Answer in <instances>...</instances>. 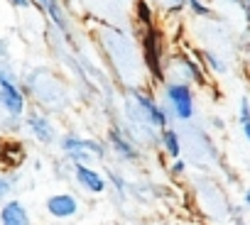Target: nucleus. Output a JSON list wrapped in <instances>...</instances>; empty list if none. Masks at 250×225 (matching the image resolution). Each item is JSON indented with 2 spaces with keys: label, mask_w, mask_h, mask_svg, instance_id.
<instances>
[{
  "label": "nucleus",
  "mask_w": 250,
  "mask_h": 225,
  "mask_svg": "<svg viewBox=\"0 0 250 225\" xmlns=\"http://www.w3.org/2000/svg\"><path fill=\"white\" fill-rule=\"evenodd\" d=\"M0 110L8 118H25L27 112V93L15 71L0 61Z\"/></svg>",
  "instance_id": "f257e3e1"
},
{
  "label": "nucleus",
  "mask_w": 250,
  "mask_h": 225,
  "mask_svg": "<svg viewBox=\"0 0 250 225\" xmlns=\"http://www.w3.org/2000/svg\"><path fill=\"white\" fill-rule=\"evenodd\" d=\"M165 100L169 105L172 118L177 120H191L196 112V103H194V91L191 83L184 81H165Z\"/></svg>",
  "instance_id": "f03ea898"
},
{
  "label": "nucleus",
  "mask_w": 250,
  "mask_h": 225,
  "mask_svg": "<svg viewBox=\"0 0 250 225\" xmlns=\"http://www.w3.org/2000/svg\"><path fill=\"white\" fill-rule=\"evenodd\" d=\"M59 147H62L64 157L71 159L74 164H91L93 159L105 157V150H103L101 142L88 140V137H81V135H76V132L64 135L62 142H59Z\"/></svg>",
  "instance_id": "7ed1b4c3"
},
{
  "label": "nucleus",
  "mask_w": 250,
  "mask_h": 225,
  "mask_svg": "<svg viewBox=\"0 0 250 225\" xmlns=\"http://www.w3.org/2000/svg\"><path fill=\"white\" fill-rule=\"evenodd\" d=\"M143 56H145L150 74L165 81V37L157 27L143 30Z\"/></svg>",
  "instance_id": "20e7f679"
},
{
  "label": "nucleus",
  "mask_w": 250,
  "mask_h": 225,
  "mask_svg": "<svg viewBox=\"0 0 250 225\" xmlns=\"http://www.w3.org/2000/svg\"><path fill=\"white\" fill-rule=\"evenodd\" d=\"M133 98H135V105H138V108H135L138 115H140L150 128H160V130L169 128V108L160 105L152 95L140 93V91H133Z\"/></svg>",
  "instance_id": "39448f33"
},
{
  "label": "nucleus",
  "mask_w": 250,
  "mask_h": 225,
  "mask_svg": "<svg viewBox=\"0 0 250 225\" xmlns=\"http://www.w3.org/2000/svg\"><path fill=\"white\" fill-rule=\"evenodd\" d=\"M22 123H25V130L40 145H52L57 140V128H54V123H52V118L47 115V112H42V110H27Z\"/></svg>",
  "instance_id": "423d86ee"
},
{
  "label": "nucleus",
  "mask_w": 250,
  "mask_h": 225,
  "mask_svg": "<svg viewBox=\"0 0 250 225\" xmlns=\"http://www.w3.org/2000/svg\"><path fill=\"white\" fill-rule=\"evenodd\" d=\"M44 210L54 218V220H69L79 213V198L74 193H52L44 203Z\"/></svg>",
  "instance_id": "0eeeda50"
},
{
  "label": "nucleus",
  "mask_w": 250,
  "mask_h": 225,
  "mask_svg": "<svg viewBox=\"0 0 250 225\" xmlns=\"http://www.w3.org/2000/svg\"><path fill=\"white\" fill-rule=\"evenodd\" d=\"M74 179H76V184L83 188V191H88V193H103L105 191V176L98 171V169H93L91 164H74Z\"/></svg>",
  "instance_id": "6e6552de"
},
{
  "label": "nucleus",
  "mask_w": 250,
  "mask_h": 225,
  "mask_svg": "<svg viewBox=\"0 0 250 225\" xmlns=\"http://www.w3.org/2000/svg\"><path fill=\"white\" fill-rule=\"evenodd\" d=\"M0 225H32L27 206L18 198H8L5 203H0Z\"/></svg>",
  "instance_id": "1a4fd4ad"
},
{
  "label": "nucleus",
  "mask_w": 250,
  "mask_h": 225,
  "mask_svg": "<svg viewBox=\"0 0 250 225\" xmlns=\"http://www.w3.org/2000/svg\"><path fill=\"white\" fill-rule=\"evenodd\" d=\"M108 140H110V147H113V152H115L118 157H123V159H138V157H140V152H138L133 137L125 132V130L113 128V130L108 132Z\"/></svg>",
  "instance_id": "9d476101"
},
{
  "label": "nucleus",
  "mask_w": 250,
  "mask_h": 225,
  "mask_svg": "<svg viewBox=\"0 0 250 225\" xmlns=\"http://www.w3.org/2000/svg\"><path fill=\"white\" fill-rule=\"evenodd\" d=\"M32 5H37V8L49 18V22H52L57 30H62L64 35H69V18H66V13H64V8H62L59 0H32Z\"/></svg>",
  "instance_id": "9b49d317"
},
{
  "label": "nucleus",
  "mask_w": 250,
  "mask_h": 225,
  "mask_svg": "<svg viewBox=\"0 0 250 225\" xmlns=\"http://www.w3.org/2000/svg\"><path fill=\"white\" fill-rule=\"evenodd\" d=\"M174 64H177V69L182 71V76H184L182 81H184V83H191V86L196 83V86H199V83L206 81V71H204V66L196 64V61H191V56L182 54Z\"/></svg>",
  "instance_id": "f8f14e48"
},
{
  "label": "nucleus",
  "mask_w": 250,
  "mask_h": 225,
  "mask_svg": "<svg viewBox=\"0 0 250 225\" xmlns=\"http://www.w3.org/2000/svg\"><path fill=\"white\" fill-rule=\"evenodd\" d=\"M133 18L143 30H152L155 27V10L150 0H135L133 3Z\"/></svg>",
  "instance_id": "ddd939ff"
},
{
  "label": "nucleus",
  "mask_w": 250,
  "mask_h": 225,
  "mask_svg": "<svg viewBox=\"0 0 250 225\" xmlns=\"http://www.w3.org/2000/svg\"><path fill=\"white\" fill-rule=\"evenodd\" d=\"M160 142H162V150L169 159H179L182 154V140H179V132L174 128H165L162 135H160Z\"/></svg>",
  "instance_id": "4468645a"
},
{
  "label": "nucleus",
  "mask_w": 250,
  "mask_h": 225,
  "mask_svg": "<svg viewBox=\"0 0 250 225\" xmlns=\"http://www.w3.org/2000/svg\"><path fill=\"white\" fill-rule=\"evenodd\" d=\"M238 120H240V128H243V135H245V140L250 142V100H248V98H243V100H240Z\"/></svg>",
  "instance_id": "2eb2a0df"
},
{
  "label": "nucleus",
  "mask_w": 250,
  "mask_h": 225,
  "mask_svg": "<svg viewBox=\"0 0 250 225\" xmlns=\"http://www.w3.org/2000/svg\"><path fill=\"white\" fill-rule=\"evenodd\" d=\"M13 191H15V181L0 171V203H5L13 196Z\"/></svg>",
  "instance_id": "dca6fc26"
},
{
  "label": "nucleus",
  "mask_w": 250,
  "mask_h": 225,
  "mask_svg": "<svg viewBox=\"0 0 250 225\" xmlns=\"http://www.w3.org/2000/svg\"><path fill=\"white\" fill-rule=\"evenodd\" d=\"M204 61H206V66H211L216 74H223V71H226V64H223L213 52H204Z\"/></svg>",
  "instance_id": "f3484780"
},
{
  "label": "nucleus",
  "mask_w": 250,
  "mask_h": 225,
  "mask_svg": "<svg viewBox=\"0 0 250 225\" xmlns=\"http://www.w3.org/2000/svg\"><path fill=\"white\" fill-rule=\"evenodd\" d=\"M184 3H187V8H189L194 15H199V18L208 15V5L204 3V0H184Z\"/></svg>",
  "instance_id": "a211bd4d"
},
{
  "label": "nucleus",
  "mask_w": 250,
  "mask_h": 225,
  "mask_svg": "<svg viewBox=\"0 0 250 225\" xmlns=\"http://www.w3.org/2000/svg\"><path fill=\"white\" fill-rule=\"evenodd\" d=\"M169 169H172V174H177V176H182V174H184V169H187V167H184V162H182V159H174V162H172V167H169Z\"/></svg>",
  "instance_id": "6ab92c4d"
},
{
  "label": "nucleus",
  "mask_w": 250,
  "mask_h": 225,
  "mask_svg": "<svg viewBox=\"0 0 250 225\" xmlns=\"http://www.w3.org/2000/svg\"><path fill=\"white\" fill-rule=\"evenodd\" d=\"M10 3H13L15 8H30V5H32V0H10Z\"/></svg>",
  "instance_id": "aec40b11"
},
{
  "label": "nucleus",
  "mask_w": 250,
  "mask_h": 225,
  "mask_svg": "<svg viewBox=\"0 0 250 225\" xmlns=\"http://www.w3.org/2000/svg\"><path fill=\"white\" fill-rule=\"evenodd\" d=\"M3 56H8V44L0 39V59H3Z\"/></svg>",
  "instance_id": "412c9836"
},
{
  "label": "nucleus",
  "mask_w": 250,
  "mask_h": 225,
  "mask_svg": "<svg viewBox=\"0 0 250 225\" xmlns=\"http://www.w3.org/2000/svg\"><path fill=\"white\" fill-rule=\"evenodd\" d=\"M245 203H248V206H250V188H248V191H245Z\"/></svg>",
  "instance_id": "4be33fe9"
},
{
  "label": "nucleus",
  "mask_w": 250,
  "mask_h": 225,
  "mask_svg": "<svg viewBox=\"0 0 250 225\" xmlns=\"http://www.w3.org/2000/svg\"><path fill=\"white\" fill-rule=\"evenodd\" d=\"M245 5H248V13H250V0H245Z\"/></svg>",
  "instance_id": "5701e85b"
}]
</instances>
